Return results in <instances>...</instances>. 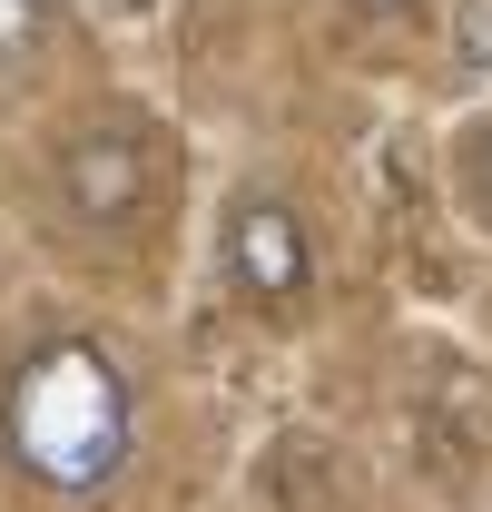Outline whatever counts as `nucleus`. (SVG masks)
I'll use <instances>...</instances> for the list:
<instances>
[{
    "mask_svg": "<svg viewBox=\"0 0 492 512\" xmlns=\"http://www.w3.org/2000/svg\"><path fill=\"white\" fill-rule=\"evenodd\" d=\"M10 453L50 483V493H109L138 453V404L128 375L89 335H50L20 355L10 375Z\"/></svg>",
    "mask_w": 492,
    "mask_h": 512,
    "instance_id": "f257e3e1",
    "label": "nucleus"
},
{
    "mask_svg": "<svg viewBox=\"0 0 492 512\" xmlns=\"http://www.w3.org/2000/svg\"><path fill=\"white\" fill-rule=\"evenodd\" d=\"M168 128L138 119V109H99V119H79L50 148V197H60V217L79 227V237H128L148 207H158V188H168Z\"/></svg>",
    "mask_w": 492,
    "mask_h": 512,
    "instance_id": "f03ea898",
    "label": "nucleus"
},
{
    "mask_svg": "<svg viewBox=\"0 0 492 512\" xmlns=\"http://www.w3.org/2000/svg\"><path fill=\"white\" fill-rule=\"evenodd\" d=\"M217 276L237 286L256 316L286 325L315 296V227H306V207L276 197V188H237L227 197V227H217Z\"/></svg>",
    "mask_w": 492,
    "mask_h": 512,
    "instance_id": "7ed1b4c3",
    "label": "nucleus"
},
{
    "mask_svg": "<svg viewBox=\"0 0 492 512\" xmlns=\"http://www.w3.org/2000/svg\"><path fill=\"white\" fill-rule=\"evenodd\" d=\"M50 50H60V0H0V79H30Z\"/></svg>",
    "mask_w": 492,
    "mask_h": 512,
    "instance_id": "20e7f679",
    "label": "nucleus"
},
{
    "mask_svg": "<svg viewBox=\"0 0 492 512\" xmlns=\"http://www.w3.org/2000/svg\"><path fill=\"white\" fill-rule=\"evenodd\" d=\"M453 69L463 79H492V0H463L453 10Z\"/></svg>",
    "mask_w": 492,
    "mask_h": 512,
    "instance_id": "39448f33",
    "label": "nucleus"
},
{
    "mask_svg": "<svg viewBox=\"0 0 492 512\" xmlns=\"http://www.w3.org/2000/svg\"><path fill=\"white\" fill-rule=\"evenodd\" d=\"M463 197H473V217L492 227V128L473 138V148H463Z\"/></svg>",
    "mask_w": 492,
    "mask_h": 512,
    "instance_id": "423d86ee",
    "label": "nucleus"
},
{
    "mask_svg": "<svg viewBox=\"0 0 492 512\" xmlns=\"http://www.w3.org/2000/svg\"><path fill=\"white\" fill-rule=\"evenodd\" d=\"M345 10H365V20H414L424 0H345Z\"/></svg>",
    "mask_w": 492,
    "mask_h": 512,
    "instance_id": "0eeeda50",
    "label": "nucleus"
}]
</instances>
